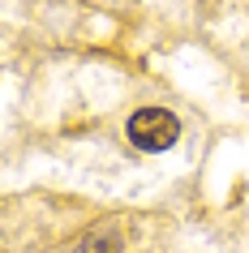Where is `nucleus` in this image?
Returning <instances> with one entry per match:
<instances>
[{
	"mask_svg": "<svg viewBox=\"0 0 249 253\" xmlns=\"http://www.w3.org/2000/svg\"><path fill=\"white\" fill-rule=\"evenodd\" d=\"M129 142L142 150H168L172 142H176V133H181V120L172 116V112H163V107H142V112H133L129 116Z\"/></svg>",
	"mask_w": 249,
	"mask_h": 253,
	"instance_id": "obj_1",
	"label": "nucleus"
},
{
	"mask_svg": "<svg viewBox=\"0 0 249 253\" xmlns=\"http://www.w3.org/2000/svg\"><path fill=\"white\" fill-rule=\"evenodd\" d=\"M78 253H120V236L112 232V227H103V232H91V236L82 240Z\"/></svg>",
	"mask_w": 249,
	"mask_h": 253,
	"instance_id": "obj_2",
	"label": "nucleus"
}]
</instances>
